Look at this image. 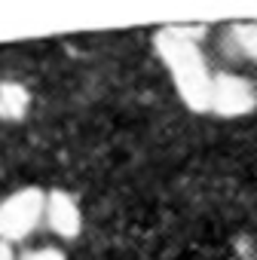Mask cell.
<instances>
[{
  "instance_id": "6da1fadb",
  "label": "cell",
  "mask_w": 257,
  "mask_h": 260,
  "mask_svg": "<svg viewBox=\"0 0 257 260\" xmlns=\"http://www.w3.org/2000/svg\"><path fill=\"white\" fill-rule=\"evenodd\" d=\"M199 37H202V31H196V28H163L153 37V46L172 74L178 98L190 110L205 113L211 104V74L199 52Z\"/></svg>"
},
{
  "instance_id": "7a4b0ae2",
  "label": "cell",
  "mask_w": 257,
  "mask_h": 260,
  "mask_svg": "<svg viewBox=\"0 0 257 260\" xmlns=\"http://www.w3.org/2000/svg\"><path fill=\"white\" fill-rule=\"evenodd\" d=\"M46 211V190L40 187H19L7 199H0V242H22L40 223Z\"/></svg>"
},
{
  "instance_id": "3957f363",
  "label": "cell",
  "mask_w": 257,
  "mask_h": 260,
  "mask_svg": "<svg viewBox=\"0 0 257 260\" xmlns=\"http://www.w3.org/2000/svg\"><path fill=\"white\" fill-rule=\"evenodd\" d=\"M257 107V89L251 80L239 74H211V104L208 110L217 116H248Z\"/></svg>"
},
{
  "instance_id": "277c9868",
  "label": "cell",
  "mask_w": 257,
  "mask_h": 260,
  "mask_svg": "<svg viewBox=\"0 0 257 260\" xmlns=\"http://www.w3.org/2000/svg\"><path fill=\"white\" fill-rule=\"evenodd\" d=\"M43 223L58 236V239H77L83 233V211L80 202L68 190H49L46 193V211Z\"/></svg>"
},
{
  "instance_id": "5b68a950",
  "label": "cell",
  "mask_w": 257,
  "mask_h": 260,
  "mask_svg": "<svg viewBox=\"0 0 257 260\" xmlns=\"http://www.w3.org/2000/svg\"><path fill=\"white\" fill-rule=\"evenodd\" d=\"M31 110V92L19 80H4L0 83V119L4 122H19Z\"/></svg>"
},
{
  "instance_id": "8992f818",
  "label": "cell",
  "mask_w": 257,
  "mask_h": 260,
  "mask_svg": "<svg viewBox=\"0 0 257 260\" xmlns=\"http://www.w3.org/2000/svg\"><path fill=\"white\" fill-rule=\"evenodd\" d=\"M223 43H227V55L257 61V22H236V25H230L227 34H223Z\"/></svg>"
},
{
  "instance_id": "52a82bcc",
  "label": "cell",
  "mask_w": 257,
  "mask_h": 260,
  "mask_svg": "<svg viewBox=\"0 0 257 260\" xmlns=\"http://www.w3.org/2000/svg\"><path fill=\"white\" fill-rule=\"evenodd\" d=\"M19 260H68V254L61 248H31Z\"/></svg>"
},
{
  "instance_id": "ba28073f",
  "label": "cell",
  "mask_w": 257,
  "mask_h": 260,
  "mask_svg": "<svg viewBox=\"0 0 257 260\" xmlns=\"http://www.w3.org/2000/svg\"><path fill=\"white\" fill-rule=\"evenodd\" d=\"M0 260H19V257H16V251H13V245L0 242Z\"/></svg>"
}]
</instances>
